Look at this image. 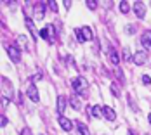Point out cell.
Returning a JSON list of instances; mask_svg holds the SVG:
<instances>
[{"label":"cell","mask_w":151,"mask_h":135,"mask_svg":"<svg viewBox=\"0 0 151 135\" xmlns=\"http://www.w3.org/2000/svg\"><path fill=\"white\" fill-rule=\"evenodd\" d=\"M111 94L113 95H120V89H118L116 83H111Z\"/></svg>","instance_id":"cell-21"},{"label":"cell","mask_w":151,"mask_h":135,"mask_svg":"<svg viewBox=\"0 0 151 135\" xmlns=\"http://www.w3.org/2000/svg\"><path fill=\"white\" fill-rule=\"evenodd\" d=\"M132 9H134V12L139 19H144L146 17V5L142 4V2H136L134 5H132Z\"/></svg>","instance_id":"cell-6"},{"label":"cell","mask_w":151,"mask_h":135,"mask_svg":"<svg viewBox=\"0 0 151 135\" xmlns=\"http://www.w3.org/2000/svg\"><path fill=\"white\" fill-rule=\"evenodd\" d=\"M115 73H116V76L120 78V81H123V75H122V69H120V68H116V69H115Z\"/></svg>","instance_id":"cell-28"},{"label":"cell","mask_w":151,"mask_h":135,"mask_svg":"<svg viewBox=\"0 0 151 135\" xmlns=\"http://www.w3.org/2000/svg\"><path fill=\"white\" fill-rule=\"evenodd\" d=\"M26 28L30 30L31 36H33V38H37V33H38V31L35 30V26H33V19H31V17H26Z\"/></svg>","instance_id":"cell-12"},{"label":"cell","mask_w":151,"mask_h":135,"mask_svg":"<svg viewBox=\"0 0 151 135\" xmlns=\"http://www.w3.org/2000/svg\"><path fill=\"white\" fill-rule=\"evenodd\" d=\"M40 36L44 38V40H47V42H54V26L52 24H49V26H45V28H42L40 30Z\"/></svg>","instance_id":"cell-4"},{"label":"cell","mask_w":151,"mask_h":135,"mask_svg":"<svg viewBox=\"0 0 151 135\" xmlns=\"http://www.w3.org/2000/svg\"><path fill=\"white\" fill-rule=\"evenodd\" d=\"M103 116H104L108 121H115L116 120V113H115L109 106H103Z\"/></svg>","instance_id":"cell-8"},{"label":"cell","mask_w":151,"mask_h":135,"mask_svg":"<svg viewBox=\"0 0 151 135\" xmlns=\"http://www.w3.org/2000/svg\"><path fill=\"white\" fill-rule=\"evenodd\" d=\"M66 102H68V99L64 97V95H59L58 97V113H59L61 116H63V113H64V109H66Z\"/></svg>","instance_id":"cell-10"},{"label":"cell","mask_w":151,"mask_h":135,"mask_svg":"<svg viewBox=\"0 0 151 135\" xmlns=\"http://www.w3.org/2000/svg\"><path fill=\"white\" fill-rule=\"evenodd\" d=\"M76 128H78L80 135H91L89 128H87V125H85V123H82V121H76Z\"/></svg>","instance_id":"cell-11"},{"label":"cell","mask_w":151,"mask_h":135,"mask_svg":"<svg viewBox=\"0 0 151 135\" xmlns=\"http://www.w3.org/2000/svg\"><path fill=\"white\" fill-rule=\"evenodd\" d=\"M85 4H87V7H89V9H92V11L97 7V2H96V0H87Z\"/></svg>","instance_id":"cell-22"},{"label":"cell","mask_w":151,"mask_h":135,"mask_svg":"<svg viewBox=\"0 0 151 135\" xmlns=\"http://www.w3.org/2000/svg\"><path fill=\"white\" fill-rule=\"evenodd\" d=\"M148 120H150V123H151V113H150V114H148Z\"/></svg>","instance_id":"cell-31"},{"label":"cell","mask_w":151,"mask_h":135,"mask_svg":"<svg viewBox=\"0 0 151 135\" xmlns=\"http://www.w3.org/2000/svg\"><path fill=\"white\" fill-rule=\"evenodd\" d=\"M142 83H144V85H150V83H151V78L148 75H142Z\"/></svg>","instance_id":"cell-26"},{"label":"cell","mask_w":151,"mask_h":135,"mask_svg":"<svg viewBox=\"0 0 151 135\" xmlns=\"http://www.w3.org/2000/svg\"><path fill=\"white\" fill-rule=\"evenodd\" d=\"M59 125H61V128H63V130H64V132H70V130H71V128H73V123H71V121L68 120V118H66V116H59Z\"/></svg>","instance_id":"cell-9"},{"label":"cell","mask_w":151,"mask_h":135,"mask_svg":"<svg viewBox=\"0 0 151 135\" xmlns=\"http://www.w3.org/2000/svg\"><path fill=\"white\" fill-rule=\"evenodd\" d=\"M146 61H148V54H146L144 50H139V52H136V54L132 56V62L137 64V66H142Z\"/></svg>","instance_id":"cell-5"},{"label":"cell","mask_w":151,"mask_h":135,"mask_svg":"<svg viewBox=\"0 0 151 135\" xmlns=\"http://www.w3.org/2000/svg\"><path fill=\"white\" fill-rule=\"evenodd\" d=\"M123 56H125V61L130 59V52H129V49H127V47H125V50H123Z\"/></svg>","instance_id":"cell-29"},{"label":"cell","mask_w":151,"mask_h":135,"mask_svg":"<svg viewBox=\"0 0 151 135\" xmlns=\"http://www.w3.org/2000/svg\"><path fill=\"white\" fill-rule=\"evenodd\" d=\"M7 106H9V99H7V97L4 95V97H2V109H5Z\"/></svg>","instance_id":"cell-25"},{"label":"cell","mask_w":151,"mask_h":135,"mask_svg":"<svg viewBox=\"0 0 151 135\" xmlns=\"http://www.w3.org/2000/svg\"><path fill=\"white\" fill-rule=\"evenodd\" d=\"M26 94H28V97H30L31 102H40V95H38V89H37V85H33L31 83L28 90H26Z\"/></svg>","instance_id":"cell-7"},{"label":"cell","mask_w":151,"mask_h":135,"mask_svg":"<svg viewBox=\"0 0 151 135\" xmlns=\"http://www.w3.org/2000/svg\"><path fill=\"white\" fill-rule=\"evenodd\" d=\"M129 135H134V134H132V130H130V132H129Z\"/></svg>","instance_id":"cell-32"},{"label":"cell","mask_w":151,"mask_h":135,"mask_svg":"<svg viewBox=\"0 0 151 135\" xmlns=\"http://www.w3.org/2000/svg\"><path fill=\"white\" fill-rule=\"evenodd\" d=\"M21 135H31V130L30 128H23L21 130Z\"/></svg>","instance_id":"cell-30"},{"label":"cell","mask_w":151,"mask_h":135,"mask_svg":"<svg viewBox=\"0 0 151 135\" xmlns=\"http://www.w3.org/2000/svg\"><path fill=\"white\" fill-rule=\"evenodd\" d=\"M33 11H35L33 19H35V21H42V19H44V14H45V4H44V2H37V4L33 5Z\"/></svg>","instance_id":"cell-3"},{"label":"cell","mask_w":151,"mask_h":135,"mask_svg":"<svg viewBox=\"0 0 151 135\" xmlns=\"http://www.w3.org/2000/svg\"><path fill=\"white\" fill-rule=\"evenodd\" d=\"M70 104H71V107H73V109H80L82 102H80V99H78L76 95H71V97H70Z\"/></svg>","instance_id":"cell-17"},{"label":"cell","mask_w":151,"mask_h":135,"mask_svg":"<svg viewBox=\"0 0 151 135\" xmlns=\"http://www.w3.org/2000/svg\"><path fill=\"white\" fill-rule=\"evenodd\" d=\"M125 31H127L129 35H134V31H136V28H134V26H130V24H127V26H125Z\"/></svg>","instance_id":"cell-24"},{"label":"cell","mask_w":151,"mask_h":135,"mask_svg":"<svg viewBox=\"0 0 151 135\" xmlns=\"http://www.w3.org/2000/svg\"><path fill=\"white\" fill-rule=\"evenodd\" d=\"M5 50H7V54H9V57H11L12 62H19L21 61V47H17V45H7Z\"/></svg>","instance_id":"cell-2"},{"label":"cell","mask_w":151,"mask_h":135,"mask_svg":"<svg viewBox=\"0 0 151 135\" xmlns=\"http://www.w3.org/2000/svg\"><path fill=\"white\" fill-rule=\"evenodd\" d=\"M0 125H2V128H4V126H5V125H7V118H5V116H4V114H2V116H0Z\"/></svg>","instance_id":"cell-27"},{"label":"cell","mask_w":151,"mask_h":135,"mask_svg":"<svg viewBox=\"0 0 151 135\" xmlns=\"http://www.w3.org/2000/svg\"><path fill=\"white\" fill-rule=\"evenodd\" d=\"M49 5H50V9H52L54 12H58V2H54V0H50V2H49Z\"/></svg>","instance_id":"cell-23"},{"label":"cell","mask_w":151,"mask_h":135,"mask_svg":"<svg viewBox=\"0 0 151 135\" xmlns=\"http://www.w3.org/2000/svg\"><path fill=\"white\" fill-rule=\"evenodd\" d=\"M82 35H83L85 40H92V38H94V33H92L91 26H83V28H82Z\"/></svg>","instance_id":"cell-13"},{"label":"cell","mask_w":151,"mask_h":135,"mask_svg":"<svg viewBox=\"0 0 151 135\" xmlns=\"http://www.w3.org/2000/svg\"><path fill=\"white\" fill-rule=\"evenodd\" d=\"M16 40H17V45H21V49H28V40L24 35H19Z\"/></svg>","instance_id":"cell-18"},{"label":"cell","mask_w":151,"mask_h":135,"mask_svg":"<svg viewBox=\"0 0 151 135\" xmlns=\"http://www.w3.org/2000/svg\"><path fill=\"white\" fill-rule=\"evenodd\" d=\"M71 87L75 89V92L83 94L85 90L89 89V81H87L83 76H76V78H73V81H71Z\"/></svg>","instance_id":"cell-1"},{"label":"cell","mask_w":151,"mask_h":135,"mask_svg":"<svg viewBox=\"0 0 151 135\" xmlns=\"http://www.w3.org/2000/svg\"><path fill=\"white\" fill-rule=\"evenodd\" d=\"M118 5H120V11L123 12V14H127V12L130 11V4H129V2H125V0H122Z\"/></svg>","instance_id":"cell-19"},{"label":"cell","mask_w":151,"mask_h":135,"mask_svg":"<svg viewBox=\"0 0 151 135\" xmlns=\"http://www.w3.org/2000/svg\"><path fill=\"white\" fill-rule=\"evenodd\" d=\"M109 61H111V64L118 66V62H120V56H118L116 50H111V52H109Z\"/></svg>","instance_id":"cell-15"},{"label":"cell","mask_w":151,"mask_h":135,"mask_svg":"<svg viewBox=\"0 0 151 135\" xmlns=\"http://www.w3.org/2000/svg\"><path fill=\"white\" fill-rule=\"evenodd\" d=\"M92 116L94 118H103V107L101 106H92Z\"/></svg>","instance_id":"cell-16"},{"label":"cell","mask_w":151,"mask_h":135,"mask_svg":"<svg viewBox=\"0 0 151 135\" xmlns=\"http://www.w3.org/2000/svg\"><path fill=\"white\" fill-rule=\"evenodd\" d=\"M141 42H142L144 47H151V31H144V33H142Z\"/></svg>","instance_id":"cell-14"},{"label":"cell","mask_w":151,"mask_h":135,"mask_svg":"<svg viewBox=\"0 0 151 135\" xmlns=\"http://www.w3.org/2000/svg\"><path fill=\"white\" fill-rule=\"evenodd\" d=\"M75 36H76V40H78V44H83L85 42V38L82 35V30H75Z\"/></svg>","instance_id":"cell-20"}]
</instances>
